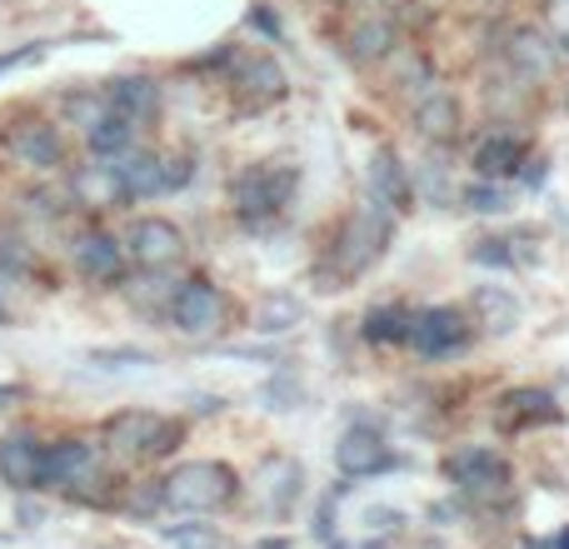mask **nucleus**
<instances>
[{
    "instance_id": "f257e3e1",
    "label": "nucleus",
    "mask_w": 569,
    "mask_h": 549,
    "mask_svg": "<svg viewBox=\"0 0 569 549\" xmlns=\"http://www.w3.org/2000/svg\"><path fill=\"white\" fill-rule=\"evenodd\" d=\"M295 190H300V166H290V160L246 166L230 180V210H236L246 226H270L276 216H284Z\"/></svg>"
},
{
    "instance_id": "f03ea898",
    "label": "nucleus",
    "mask_w": 569,
    "mask_h": 549,
    "mask_svg": "<svg viewBox=\"0 0 569 549\" xmlns=\"http://www.w3.org/2000/svg\"><path fill=\"white\" fill-rule=\"evenodd\" d=\"M385 246H390V210L375 206V200L360 210H350L340 236H335V246H330L335 280H360V274L385 256Z\"/></svg>"
},
{
    "instance_id": "7ed1b4c3",
    "label": "nucleus",
    "mask_w": 569,
    "mask_h": 549,
    "mask_svg": "<svg viewBox=\"0 0 569 549\" xmlns=\"http://www.w3.org/2000/svg\"><path fill=\"white\" fill-rule=\"evenodd\" d=\"M160 495H166L170 510H190V515L220 510V505L236 500V470L220 460H190L160 480Z\"/></svg>"
},
{
    "instance_id": "20e7f679",
    "label": "nucleus",
    "mask_w": 569,
    "mask_h": 549,
    "mask_svg": "<svg viewBox=\"0 0 569 549\" xmlns=\"http://www.w3.org/2000/svg\"><path fill=\"white\" fill-rule=\"evenodd\" d=\"M40 485L46 490H66L90 500L96 485H106V465H100V450L86 440H60L46 445V465H40Z\"/></svg>"
},
{
    "instance_id": "39448f33",
    "label": "nucleus",
    "mask_w": 569,
    "mask_h": 549,
    "mask_svg": "<svg viewBox=\"0 0 569 549\" xmlns=\"http://www.w3.org/2000/svg\"><path fill=\"white\" fill-rule=\"evenodd\" d=\"M106 440L110 450L130 455V460H160V455H170L180 445V425L156 410H126L106 425Z\"/></svg>"
},
{
    "instance_id": "423d86ee",
    "label": "nucleus",
    "mask_w": 569,
    "mask_h": 549,
    "mask_svg": "<svg viewBox=\"0 0 569 549\" xmlns=\"http://www.w3.org/2000/svg\"><path fill=\"white\" fill-rule=\"evenodd\" d=\"M166 315L176 320L180 335H190V340H210V335H220L230 325V300L210 280H186L176 290V300H170Z\"/></svg>"
},
{
    "instance_id": "0eeeda50",
    "label": "nucleus",
    "mask_w": 569,
    "mask_h": 549,
    "mask_svg": "<svg viewBox=\"0 0 569 549\" xmlns=\"http://www.w3.org/2000/svg\"><path fill=\"white\" fill-rule=\"evenodd\" d=\"M470 340H475L470 315L455 310V305H430V310H415L410 345L425 355V360H450V355H460Z\"/></svg>"
},
{
    "instance_id": "6e6552de",
    "label": "nucleus",
    "mask_w": 569,
    "mask_h": 549,
    "mask_svg": "<svg viewBox=\"0 0 569 549\" xmlns=\"http://www.w3.org/2000/svg\"><path fill=\"white\" fill-rule=\"evenodd\" d=\"M445 470H450V480L460 485L465 495H475V500H495V495L510 490V465L495 450H460L445 460Z\"/></svg>"
},
{
    "instance_id": "1a4fd4ad",
    "label": "nucleus",
    "mask_w": 569,
    "mask_h": 549,
    "mask_svg": "<svg viewBox=\"0 0 569 549\" xmlns=\"http://www.w3.org/2000/svg\"><path fill=\"white\" fill-rule=\"evenodd\" d=\"M335 465H340V475L360 480V475L390 470L395 455H390V445H385V435L375 430V425H350V430L340 435V445H335Z\"/></svg>"
},
{
    "instance_id": "9d476101",
    "label": "nucleus",
    "mask_w": 569,
    "mask_h": 549,
    "mask_svg": "<svg viewBox=\"0 0 569 549\" xmlns=\"http://www.w3.org/2000/svg\"><path fill=\"white\" fill-rule=\"evenodd\" d=\"M130 256H136V266H146V270H166L186 256V236L160 216L136 220V230H130Z\"/></svg>"
},
{
    "instance_id": "9b49d317",
    "label": "nucleus",
    "mask_w": 569,
    "mask_h": 549,
    "mask_svg": "<svg viewBox=\"0 0 569 549\" xmlns=\"http://www.w3.org/2000/svg\"><path fill=\"white\" fill-rule=\"evenodd\" d=\"M236 96L240 110H266L284 96V70L270 56H240L236 60Z\"/></svg>"
},
{
    "instance_id": "f8f14e48",
    "label": "nucleus",
    "mask_w": 569,
    "mask_h": 549,
    "mask_svg": "<svg viewBox=\"0 0 569 549\" xmlns=\"http://www.w3.org/2000/svg\"><path fill=\"white\" fill-rule=\"evenodd\" d=\"M70 260H76V270L96 285L120 280V270H126V250H120L116 236H106V230H86V236L70 240Z\"/></svg>"
},
{
    "instance_id": "ddd939ff",
    "label": "nucleus",
    "mask_w": 569,
    "mask_h": 549,
    "mask_svg": "<svg viewBox=\"0 0 569 549\" xmlns=\"http://www.w3.org/2000/svg\"><path fill=\"white\" fill-rule=\"evenodd\" d=\"M106 100H110V110L116 116H126L130 126H150L156 120V110H160V86L156 80H146V76H120V80H110L106 86Z\"/></svg>"
},
{
    "instance_id": "4468645a",
    "label": "nucleus",
    "mask_w": 569,
    "mask_h": 549,
    "mask_svg": "<svg viewBox=\"0 0 569 549\" xmlns=\"http://www.w3.org/2000/svg\"><path fill=\"white\" fill-rule=\"evenodd\" d=\"M70 196L80 200V206H90V210H116V206H126V186H120V170H116V160H100V166H86V170H76V180H70Z\"/></svg>"
},
{
    "instance_id": "2eb2a0df",
    "label": "nucleus",
    "mask_w": 569,
    "mask_h": 549,
    "mask_svg": "<svg viewBox=\"0 0 569 549\" xmlns=\"http://www.w3.org/2000/svg\"><path fill=\"white\" fill-rule=\"evenodd\" d=\"M415 130H420L430 146H455L460 140V100L450 90H430V96L415 106Z\"/></svg>"
},
{
    "instance_id": "dca6fc26",
    "label": "nucleus",
    "mask_w": 569,
    "mask_h": 549,
    "mask_svg": "<svg viewBox=\"0 0 569 549\" xmlns=\"http://www.w3.org/2000/svg\"><path fill=\"white\" fill-rule=\"evenodd\" d=\"M40 465H46V445L26 440V435L0 440V480L10 490H40Z\"/></svg>"
},
{
    "instance_id": "f3484780",
    "label": "nucleus",
    "mask_w": 569,
    "mask_h": 549,
    "mask_svg": "<svg viewBox=\"0 0 569 549\" xmlns=\"http://www.w3.org/2000/svg\"><path fill=\"white\" fill-rule=\"evenodd\" d=\"M370 190H375V206H385L390 216L410 210V200H415L410 176H405V166L390 156V150H375V160H370Z\"/></svg>"
},
{
    "instance_id": "a211bd4d",
    "label": "nucleus",
    "mask_w": 569,
    "mask_h": 549,
    "mask_svg": "<svg viewBox=\"0 0 569 549\" xmlns=\"http://www.w3.org/2000/svg\"><path fill=\"white\" fill-rule=\"evenodd\" d=\"M10 156H16L20 166L50 170L60 160V136L46 126V120H26V126L10 130Z\"/></svg>"
},
{
    "instance_id": "6ab92c4d",
    "label": "nucleus",
    "mask_w": 569,
    "mask_h": 549,
    "mask_svg": "<svg viewBox=\"0 0 569 549\" xmlns=\"http://www.w3.org/2000/svg\"><path fill=\"white\" fill-rule=\"evenodd\" d=\"M300 465L290 460V455H270L266 465H260V495H266V505L276 515H284L295 505V495H300Z\"/></svg>"
},
{
    "instance_id": "aec40b11",
    "label": "nucleus",
    "mask_w": 569,
    "mask_h": 549,
    "mask_svg": "<svg viewBox=\"0 0 569 549\" xmlns=\"http://www.w3.org/2000/svg\"><path fill=\"white\" fill-rule=\"evenodd\" d=\"M520 166H525V140L505 136V130L475 150V170H480V180H510Z\"/></svg>"
},
{
    "instance_id": "412c9836",
    "label": "nucleus",
    "mask_w": 569,
    "mask_h": 549,
    "mask_svg": "<svg viewBox=\"0 0 569 549\" xmlns=\"http://www.w3.org/2000/svg\"><path fill=\"white\" fill-rule=\"evenodd\" d=\"M475 315H480L485 330L510 335L515 325H520V300H515L505 285H480V290H475Z\"/></svg>"
},
{
    "instance_id": "4be33fe9",
    "label": "nucleus",
    "mask_w": 569,
    "mask_h": 549,
    "mask_svg": "<svg viewBox=\"0 0 569 549\" xmlns=\"http://www.w3.org/2000/svg\"><path fill=\"white\" fill-rule=\"evenodd\" d=\"M510 60H515V70H520V80H545L550 76V40L535 36V30H515Z\"/></svg>"
},
{
    "instance_id": "5701e85b",
    "label": "nucleus",
    "mask_w": 569,
    "mask_h": 549,
    "mask_svg": "<svg viewBox=\"0 0 569 549\" xmlns=\"http://www.w3.org/2000/svg\"><path fill=\"white\" fill-rule=\"evenodd\" d=\"M410 325H415V310H405V305H375L365 315V335L380 345H410Z\"/></svg>"
},
{
    "instance_id": "b1692460",
    "label": "nucleus",
    "mask_w": 569,
    "mask_h": 549,
    "mask_svg": "<svg viewBox=\"0 0 569 549\" xmlns=\"http://www.w3.org/2000/svg\"><path fill=\"white\" fill-rule=\"evenodd\" d=\"M390 46H395V26H390V16H365V20H360V30L350 36V56L360 60V66H370V60L390 56Z\"/></svg>"
},
{
    "instance_id": "393cba45",
    "label": "nucleus",
    "mask_w": 569,
    "mask_h": 549,
    "mask_svg": "<svg viewBox=\"0 0 569 549\" xmlns=\"http://www.w3.org/2000/svg\"><path fill=\"white\" fill-rule=\"evenodd\" d=\"M90 150H96L100 160L126 156V150H136V126H130L126 116H116V110H106V120L90 130Z\"/></svg>"
},
{
    "instance_id": "a878e982",
    "label": "nucleus",
    "mask_w": 569,
    "mask_h": 549,
    "mask_svg": "<svg viewBox=\"0 0 569 549\" xmlns=\"http://www.w3.org/2000/svg\"><path fill=\"white\" fill-rule=\"evenodd\" d=\"M500 415L505 420H560V405L545 390H510L500 400Z\"/></svg>"
},
{
    "instance_id": "bb28decb",
    "label": "nucleus",
    "mask_w": 569,
    "mask_h": 549,
    "mask_svg": "<svg viewBox=\"0 0 569 549\" xmlns=\"http://www.w3.org/2000/svg\"><path fill=\"white\" fill-rule=\"evenodd\" d=\"M126 295H130V305H140V310H170V300H176V285H170L160 270H150L146 280H130Z\"/></svg>"
},
{
    "instance_id": "cd10ccee",
    "label": "nucleus",
    "mask_w": 569,
    "mask_h": 549,
    "mask_svg": "<svg viewBox=\"0 0 569 549\" xmlns=\"http://www.w3.org/2000/svg\"><path fill=\"white\" fill-rule=\"evenodd\" d=\"M465 200H470V210H480V216H500V210H510V196H505L500 186H470L465 190Z\"/></svg>"
},
{
    "instance_id": "c85d7f7f",
    "label": "nucleus",
    "mask_w": 569,
    "mask_h": 549,
    "mask_svg": "<svg viewBox=\"0 0 569 549\" xmlns=\"http://www.w3.org/2000/svg\"><path fill=\"white\" fill-rule=\"evenodd\" d=\"M295 315H300V305H295V300H270L266 315H260V330H284Z\"/></svg>"
},
{
    "instance_id": "c756f323",
    "label": "nucleus",
    "mask_w": 569,
    "mask_h": 549,
    "mask_svg": "<svg viewBox=\"0 0 569 549\" xmlns=\"http://www.w3.org/2000/svg\"><path fill=\"white\" fill-rule=\"evenodd\" d=\"M46 56V46H16V50H0V76L6 70H16V66H30V60H40Z\"/></svg>"
},
{
    "instance_id": "7c9ffc66",
    "label": "nucleus",
    "mask_w": 569,
    "mask_h": 549,
    "mask_svg": "<svg viewBox=\"0 0 569 549\" xmlns=\"http://www.w3.org/2000/svg\"><path fill=\"white\" fill-rule=\"evenodd\" d=\"M90 360H96V365H110V370H116V365H150V355H140V350H96Z\"/></svg>"
},
{
    "instance_id": "2f4dec72",
    "label": "nucleus",
    "mask_w": 569,
    "mask_h": 549,
    "mask_svg": "<svg viewBox=\"0 0 569 549\" xmlns=\"http://www.w3.org/2000/svg\"><path fill=\"white\" fill-rule=\"evenodd\" d=\"M475 260H485V266H510V250H505V240H485V246L475 250Z\"/></svg>"
},
{
    "instance_id": "473e14b6",
    "label": "nucleus",
    "mask_w": 569,
    "mask_h": 549,
    "mask_svg": "<svg viewBox=\"0 0 569 549\" xmlns=\"http://www.w3.org/2000/svg\"><path fill=\"white\" fill-rule=\"evenodd\" d=\"M250 26H260L266 36H280V26H276V16H270V10H256V16H250Z\"/></svg>"
},
{
    "instance_id": "72a5a7b5",
    "label": "nucleus",
    "mask_w": 569,
    "mask_h": 549,
    "mask_svg": "<svg viewBox=\"0 0 569 549\" xmlns=\"http://www.w3.org/2000/svg\"><path fill=\"white\" fill-rule=\"evenodd\" d=\"M0 320H6V300H0Z\"/></svg>"
},
{
    "instance_id": "f704fd0d",
    "label": "nucleus",
    "mask_w": 569,
    "mask_h": 549,
    "mask_svg": "<svg viewBox=\"0 0 569 549\" xmlns=\"http://www.w3.org/2000/svg\"><path fill=\"white\" fill-rule=\"evenodd\" d=\"M430 549H435V545H430Z\"/></svg>"
}]
</instances>
